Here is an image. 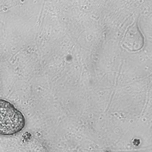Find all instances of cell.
Masks as SVG:
<instances>
[{
    "instance_id": "6da1fadb",
    "label": "cell",
    "mask_w": 152,
    "mask_h": 152,
    "mask_svg": "<svg viewBox=\"0 0 152 152\" xmlns=\"http://www.w3.org/2000/svg\"><path fill=\"white\" fill-rule=\"evenodd\" d=\"M25 118L20 111L6 100L0 99V135L20 133L25 127Z\"/></svg>"
},
{
    "instance_id": "7a4b0ae2",
    "label": "cell",
    "mask_w": 152,
    "mask_h": 152,
    "mask_svg": "<svg viewBox=\"0 0 152 152\" xmlns=\"http://www.w3.org/2000/svg\"><path fill=\"white\" fill-rule=\"evenodd\" d=\"M144 39L139 30L136 26H132L126 32L124 39L123 45L126 49L136 51L141 48Z\"/></svg>"
}]
</instances>
